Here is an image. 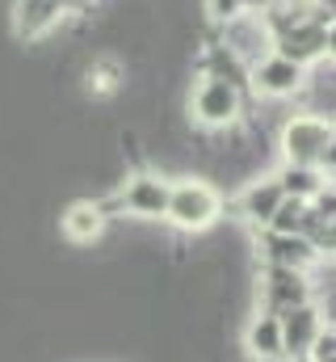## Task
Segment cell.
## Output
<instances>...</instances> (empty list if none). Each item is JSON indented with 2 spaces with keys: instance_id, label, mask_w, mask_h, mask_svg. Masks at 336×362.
<instances>
[{
  "instance_id": "277c9868",
  "label": "cell",
  "mask_w": 336,
  "mask_h": 362,
  "mask_svg": "<svg viewBox=\"0 0 336 362\" xmlns=\"http://www.w3.org/2000/svg\"><path fill=\"white\" fill-rule=\"evenodd\" d=\"M277 325H282V354H286V358H303V354L311 350V341L320 337V312L307 308V303L286 308V312L277 316Z\"/></svg>"
},
{
  "instance_id": "ac0fdd59",
  "label": "cell",
  "mask_w": 336,
  "mask_h": 362,
  "mask_svg": "<svg viewBox=\"0 0 336 362\" xmlns=\"http://www.w3.org/2000/svg\"><path fill=\"white\" fill-rule=\"evenodd\" d=\"M51 4H59V8H64V4H72V0H51Z\"/></svg>"
},
{
  "instance_id": "7a4b0ae2",
  "label": "cell",
  "mask_w": 336,
  "mask_h": 362,
  "mask_svg": "<svg viewBox=\"0 0 336 362\" xmlns=\"http://www.w3.org/2000/svg\"><path fill=\"white\" fill-rule=\"evenodd\" d=\"M164 215L176 223V228H210L215 215H219V194L202 181H185L176 189H168V206Z\"/></svg>"
},
{
  "instance_id": "9a60e30c",
  "label": "cell",
  "mask_w": 336,
  "mask_h": 362,
  "mask_svg": "<svg viewBox=\"0 0 336 362\" xmlns=\"http://www.w3.org/2000/svg\"><path fill=\"white\" fill-rule=\"evenodd\" d=\"M303 211H307V202L303 198H282L277 202V211L269 215V232L273 236H299V223H303Z\"/></svg>"
},
{
  "instance_id": "52a82bcc",
  "label": "cell",
  "mask_w": 336,
  "mask_h": 362,
  "mask_svg": "<svg viewBox=\"0 0 336 362\" xmlns=\"http://www.w3.org/2000/svg\"><path fill=\"white\" fill-rule=\"evenodd\" d=\"M252 81H256V89L260 93L282 97V93H294L299 85H303V68L290 64V59H282V55H273V59H265V64L252 72Z\"/></svg>"
},
{
  "instance_id": "3957f363",
  "label": "cell",
  "mask_w": 336,
  "mask_h": 362,
  "mask_svg": "<svg viewBox=\"0 0 336 362\" xmlns=\"http://www.w3.org/2000/svg\"><path fill=\"white\" fill-rule=\"evenodd\" d=\"M193 110H198V118L206 127H227L240 114V89L227 85V81H206L193 93Z\"/></svg>"
},
{
  "instance_id": "4fadbf2b",
  "label": "cell",
  "mask_w": 336,
  "mask_h": 362,
  "mask_svg": "<svg viewBox=\"0 0 336 362\" xmlns=\"http://www.w3.org/2000/svg\"><path fill=\"white\" fill-rule=\"evenodd\" d=\"M277 185H282V194H290V198H316L320 189H324V177L316 173V169H307V165H290L282 177H277Z\"/></svg>"
},
{
  "instance_id": "7c38bea8",
  "label": "cell",
  "mask_w": 336,
  "mask_h": 362,
  "mask_svg": "<svg viewBox=\"0 0 336 362\" xmlns=\"http://www.w3.org/2000/svg\"><path fill=\"white\" fill-rule=\"evenodd\" d=\"M282 198H286V194H282L277 181H260V185H252L248 194H244V215H248L252 223H269V215L277 211Z\"/></svg>"
},
{
  "instance_id": "5b68a950",
  "label": "cell",
  "mask_w": 336,
  "mask_h": 362,
  "mask_svg": "<svg viewBox=\"0 0 336 362\" xmlns=\"http://www.w3.org/2000/svg\"><path fill=\"white\" fill-rule=\"evenodd\" d=\"M328 47V30L320 25V21H294V25H286L282 34H277V55L282 59H290V64H307V59H316L320 51Z\"/></svg>"
},
{
  "instance_id": "8fae6325",
  "label": "cell",
  "mask_w": 336,
  "mask_h": 362,
  "mask_svg": "<svg viewBox=\"0 0 336 362\" xmlns=\"http://www.w3.org/2000/svg\"><path fill=\"white\" fill-rule=\"evenodd\" d=\"M64 228H68V236H72V240L88 245L92 236H101L105 215H101V206H97V202H80V206H72V211L64 215Z\"/></svg>"
},
{
  "instance_id": "30bf717a",
  "label": "cell",
  "mask_w": 336,
  "mask_h": 362,
  "mask_svg": "<svg viewBox=\"0 0 336 362\" xmlns=\"http://www.w3.org/2000/svg\"><path fill=\"white\" fill-rule=\"evenodd\" d=\"M248 350H252L260 362L286 358V354H282V325H277V316H260V320H252V329H248Z\"/></svg>"
},
{
  "instance_id": "5bb4252c",
  "label": "cell",
  "mask_w": 336,
  "mask_h": 362,
  "mask_svg": "<svg viewBox=\"0 0 336 362\" xmlns=\"http://www.w3.org/2000/svg\"><path fill=\"white\" fill-rule=\"evenodd\" d=\"M55 17H59V4H51V0H21V17H17V25H21L25 38H34V34H42Z\"/></svg>"
},
{
  "instance_id": "6da1fadb",
  "label": "cell",
  "mask_w": 336,
  "mask_h": 362,
  "mask_svg": "<svg viewBox=\"0 0 336 362\" xmlns=\"http://www.w3.org/2000/svg\"><path fill=\"white\" fill-rule=\"evenodd\" d=\"M282 148H286L290 165H307V169L328 165V169H332V122L303 114V118L286 122V131H282Z\"/></svg>"
},
{
  "instance_id": "ba28073f",
  "label": "cell",
  "mask_w": 336,
  "mask_h": 362,
  "mask_svg": "<svg viewBox=\"0 0 336 362\" xmlns=\"http://www.w3.org/2000/svg\"><path fill=\"white\" fill-rule=\"evenodd\" d=\"M265 295H269V303H273V308H277V316H282L286 308L307 303V282H303V274H299V270H282V266H273V278H269Z\"/></svg>"
},
{
  "instance_id": "2e32d148",
  "label": "cell",
  "mask_w": 336,
  "mask_h": 362,
  "mask_svg": "<svg viewBox=\"0 0 336 362\" xmlns=\"http://www.w3.org/2000/svg\"><path fill=\"white\" fill-rule=\"evenodd\" d=\"M307 354H311V362H336V337H332V329H328V333L320 329V337L311 341V350H307Z\"/></svg>"
},
{
  "instance_id": "9c48e42d",
  "label": "cell",
  "mask_w": 336,
  "mask_h": 362,
  "mask_svg": "<svg viewBox=\"0 0 336 362\" xmlns=\"http://www.w3.org/2000/svg\"><path fill=\"white\" fill-rule=\"evenodd\" d=\"M316 257H320V253L311 249L307 236H273V240H269V262L282 266V270H303V266H311Z\"/></svg>"
},
{
  "instance_id": "e0dca14e",
  "label": "cell",
  "mask_w": 336,
  "mask_h": 362,
  "mask_svg": "<svg viewBox=\"0 0 336 362\" xmlns=\"http://www.w3.org/2000/svg\"><path fill=\"white\" fill-rule=\"evenodd\" d=\"M244 8V0H210V13L215 17H236Z\"/></svg>"
},
{
  "instance_id": "8992f818",
  "label": "cell",
  "mask_w": 336,
  "mask_h": 362,
  "mask_svg": "<svg viewBox=\"0 0 336 362\" xmlns=\"http://www.w3.org/2000/svg\"><path fill=\"white\" fill-rule=\"evenodd\" d=\"M122 206H131L135 215L156 219V215H164V206H168V185L160 177H135L122 189Z\"/></svg>"
}]
</instances>
